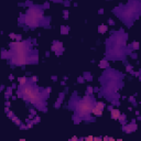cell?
<instances>
[{
    "label": "cell",
    "instance_id": "cell-1",
    "mask_svg": "<svg viewBox=\"0 0 141 141\" xmlns=\"http://www.w3.org/2000/svg\"><path fill=\"white\" fill-rule=\"evenodd\" d=\"M11 51L9 52V57L11 59L12 64L22 66L29 64L30 56V41H17L10 43Z\"/></svg>",
    "mask_w": 141,
    "mask_h": 141
},
{
    "label": "cell",
    "instance_id": "cell-2",
    "mask_svg": "<svg viewBox=\"0 0 141 141\" xmlns=\"http://www.w3.org/2000/svg\"><path fill=\"white\" fill-rule=\"evenodd\" d=\"M127 40V34L115 35L109 40L112 43L108 44V56L111 59H120L122 56V46H125V42Z\"/></svg>",
    "mask_w": 141,
    "mask_h": 141
},
{
    "label": "cell",
    "instance_id": "cell-3",
    "mask_svg": "<svg viewBox=\"0 0 141 141\" xmlns=\"http://www.w3.org/2000/svg\"><path fill=\"white\" fill-rule=\"evenodd\" d=\"M95 100L94 98L91 96H85L81 100H77L74 105L75 108V112H76V116L78 118H87L88 116L91 115L92 110H93V107L95 106Z\"/></svg>",
    "mask_w": 141,
    "mask_h": 141
},
{
    "label": "cell",
    "instance_id": "cell-4",
    "mask_svg": "<svg viewBox=\"0 0 141 141\" xmlns=\"http://www.w3.org/2000/svg\"><path fill=\"white\" fill-rule=\"evenodd\" d=\"M43 14H42V10L39 9L38 7H32L30 8L27 13H25V24H28L31 28H36L39 27L40 21L42 20Z\"/></svg>",
    "mask_w": 141,
    "mask_h": 141
},
{
    "label": "cell",
    "instance_id": "cell-5",
    "mask_svg": "<svg viewBox=\"0 0 141 141\" xmlns=\"http://www.w3.org/2000/svg\"><path fill=\"white\" fill-rule=\"evenodd\" d=\"M139 2H134V4H129V6L125 7L122 10V14L120 15L121 21L126 23H131L132 19H136V17L138 15L139 11Z\"/></svg>",
    "mask_w": 141,
    "mask_h": 141
},
{
    "label": "cell",
    "instance_id": "cell-6",
    "mask_svg": "<svg viewBox=\"0 0 141 141\" xmlns=\"http://www.w3.org/2000/svg\"><path fill=\"white\" fill-rule=\"evenodd\" d=\"M51 49H52V51H53V52H55L56 55H61L62 52L64 51V49H63V43L60 42V41H54V42L52 43Z\"/></svg>",
    "mask_w": 141,
    "mask_h": 141
},
{
    "label": "cell",
    "instance_id": "cell-7",
    "mask_svg": "<svg viewBox=\"0 0 141 141\" xmlns=\"http://www.w3.org/2000/svg\"><path fill=\"white\" fill-rule=\"evenodd\" d=\"M136 129H137V125H136V123H130V125H128V126H125L123 127V130L126 132H128V133L132 132L133 130H136Z\"/></svg>",
    "mask_w": 141,
    "mask_h": 141
},
{
    "label": "cell",
    "instance_id": "cell-8",
    "mask_svg": "<svg viewBox=\"0 0 141 141\" xmlns=\"http://www.w3.org/2000/svg\"><path fill=\"white\" fill-rule=\"evenodd\" d=\"M92 112L95 115V116H98V117H100L101 115H103V110H101V109H98L96 106H94V107H93Z\"/></svg>",
    "mask_w": 141,
    "mask_h": 141
},
{
    "label": "cell",
    "instance_id": "cell-9",
    "mask_svg": "<svg viewBox=\"0 0 141 141\" xmlns=\"http://www.w3.org/2000/svg\"><path fill=\"white\" fill-rule=\"evenodd\" d=\"M120 116V111L118 109H111V118L112 119H118Z\"/></svg>",
    "mask_w": 141,
    "mask_h": 141
},
{
    "label": "cell",
    "instance_id": "cell-10",
    "mask_svg": "<svg viewBox=\"0 0 141 141\" xmlns=\"http://www.w3.org/2000/svg\"><path fill=\"white\" fill-rule=\"evenodd\" d=\"M107 25L105 24H101V25H99V28H98V32L99 33H106V31H107Z\"/></svg>",
    "mask_w": 141,
    "mask_h": 141
},
{
    "label": "cell",
    "instance_id": "cell-11",
    "mask_svg": "<svg viewBox=\"0 0 141 141\" xmlns=\"http://www.w3.org/2000/svg\"><path fill=\"white\" fill-rule=\"evenodd\" d=\"M108 66H109L108 62H107V61H105V60L100 61V63H99V67H100V69H107Z\"/></svg>",
    "mask_w": 141,
    "mask_h": 141
},
{
    "label": "cell",
    "instance_id": "cell-12",
    "mask_svg": "<svg viewBox=\"0 0 141 141\" xmlns=\"http://www.w3.org/2000/svg\"><path fill=\"white\" fill-rule=\"evenodd\" d=\"M63 96H64L63 94H61V95H60V98L57 99V101H56V104H55V107H56V108H59V107H60V104L63 101Z\"/></svg>",
    "mask_w": 141,
    "mask_h": 141
},
{
    "label": "cell",
    "instance_id": "cell-13",
    "mask_svg": "<svg viewBox=\"0 0 141 141\" xmlns=\"http://www.w3.org/2000/svg\"><path fill=\"white\" fill-rule=\"evenodd\" d=\"M69 31H70L69 27H62L61 28V33L62 34H67V33H69Z\"/></svg>",
    "mask_w": 141,
    "mask_h": 141
},
{
    "label": "cell",
    "instance_id": "cell-14",
    "mask_svg": "<svg viewBox=\"0 0 141 141\" xmlns=\"http://www.w3.org/2000/svg\"><path fill=\"white\" fill-rule=\"evenodd\" d=\"M95 106H96L98 109H101V110H103V109L105 108V104L101 103V101H99V103H96V104H95Z\"/></svg>",
    "mask_w": 141,
    "mask_h": 141
},
{
    "label": "cell",
    "instance_id": "cell-15",
    "mask_svg": "<svg viewBox=\"0 0 141 141\" xmlns=\"http://www.w3.org/2000/svg\"><path fill=\"white\" fill-rule=\"evenodd\" d=\"M27 81H28V78H27V77H20V78H19V83H20V85L25 84V83H27Z\"/></svg>",
    "mask_w": 141,
    "mask_h": 141
},
{
    "label": "cell",
    "instance_id": "cell-16",
    "mask_svg": "<svg viewBox=\"0 0 141 141\" xmlns=\"http://www.w3.org/2000/svg\"><path fill=\"white\" fill-rule=\"evenodd\" d=\"M119 120H120V121H121V123L123 125L125 123V121H126V116H125V115H121V114H120V116H119V118H118Z\"/></svg>",
    "mask_w": 141,
    "mask_h": 141
},
{
    "label": "cell",
    "instance_id": "cell-17",
    "mask_svg": "<svg viewBox=\"0 0 141 141\" xmlns=\"http://www.w3.org/2000/svg\"><path fill=\"white\" fill-rule=\"evenodd\" d=\"M132 48H133L134 50H138V49H139V43H138V42H133V43H132Z\"/></svg>",
    "mask_w": 141,
    "mask_h": 141
},
{
    "label": "cell",
    "instance_id": "cell-18",
    "mask_svg": "<svg viewBox=\"0 0 141 141\" xmlns=\"http://www.w3.org/2000/svg\"><path fill=\"white\" fill-rule=\"evenodd\" d=\"M12 120L15 122V125H20V120H19L17 117H12Z\"/></svg>",
    "mask_w": 141,
    "mask_h": 141
},
{
    "label": "cell",
    "instance_id": "cell-19",
    "mask_svg": "<svg viewBox=\"0 0 141 141\" xmlns=\"http://www.w3.org/2000/svg\"><path fill=\"white\" fill-rule=\"evenodd\" d=\"M67 18H69V11L65 10V11H64V19H67Z\"/></svg>",
    "mask_w": 141,
    "mask_h": 141
},
{
    "label": "cell",
    "instance_id": "cell-20",
    "mask_svg": "<svg viewBox=\"0 0 141 141\" xmlns=\"http://www.w3.org/2000/svg\"><path fill=\"white\" fill-rule=\"evenodd\" d=\"M39 121H40V118H39V117H36V118H35V119L33 120V122H32V123H35V122H39Z\"/></svg>",
    "mask_w": 141,
    "mask_h": 141
},
{
    "label": "cell",
    "instance_id": "cell-21",
    "mask_svg": "<svg viewBox=\"0 0 141 141\" xmlns=\"http://www.w3.org/2000/svg\"><path fill=\"white\" fill-rule=\"evenodd\" d=\"M15 40H17V41H21V35H15Z\"/></svg>",
    "mask_w": 141,
    "mask_h": 141
},
{
    "label": "cell",
    "instance_id": "cell-22",
    "mask_svg": "<svg viewBox=\"0 0 141 141\" xmlns=\"http://www.w3.org/2000/svg\"><path fill=\"white\" fill-rule=\"evenodd\" d=\"M87 92L92 94V93H93V87H88V88H87Z\"/></svg>",
    "mask_w": 141,
    "mask_h": 141
},
{
    "label": "cell",
    "instance_id": "cell-23",
    "mask_svg": "<svg viewBox=\"0 0 141 141\" xmlns=\"http://www.w3.org/2000/svg\"><path fill=\"white\" fill-rule=\"evenodd\" d=\"M83 82H84V78H83V77L78 78V83H83Z\"/></svg>",
    "mask_w": 141,
    "mask_h": 141
},
{
    "label": "cell",
    "instance_id": "cell-24",
    "mask_svg": "<svg viewBox=\"0 0 141 141\" xmlns=\"http://www.w3.org/2000/svg\"><path fill=\"white\" fill-rule=\"evenodd\" d=\"M10 38H11V39H15V34L11 33V34H10Z\"/></svg>",
    "mask_w": 141,
    "mask_h": 141
},
{
    "label": "cell",
    "instance_id": "cell-25",
    "mask_svg": "<svg viewBox=\"0 0 141 141\" xmlns=\"http://www.w3.org/2000/svg\"><path fill=\"white\" fill-rule=\"evenodd\" d=\"M12 115H13V114H12L11 111H10V112L8 114V117H11V118H12V117H13V116H12Z\"/></svg>",
    "mask_w": 141,
    "mask_h": 141
},
{
    "label": "cell",
    "instance_id": "cell-26",
    "mask_svg": "<svg viewBox=\"0 0 141 141\" xmlns=\"http://www.w3.org/2000/svg\"><path fill=\"white\" fill-rule=\"evenodd\" d=\"M109 24H114V21H112V20H109Z\"/></svg>",
    "mask_w": 141,
    "mask_h": 141
},
{
    "label": "cell",
    "instance_id": "cell-27",
    "mask_svg": "<svg viewBox=\"0 0 141 141\" xmlns=\"http://www.w3.org/2000/svg\"><path fill=\"white\" fill-rule=\"evenodd\" d=\"M93 139V137H88V138H86V140H92Z\"/></svg>",
    "mask_w": 141,
    "mask_h": 141
},
{
    "label": "cell",
    "instance_id": "cell-28",
    "mask_svg": "<svg viewBox=\"0 0 141 141\" xmlns=\"http://www.w3.org/2000/svg\"><path fill=\"white\" fill-rule=\"evenodd\" d=\"M53 1H56L57 2V1H61V0H53Z\"/></svg>",
    "mask_w": 141,
    "mask_h": 141
}]
</instances>
